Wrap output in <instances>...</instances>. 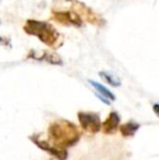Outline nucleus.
Segmentation results:
<instances>
[{"label": "nucleus", "mask_w": 159, "mask_h": 160, "mask_svg": "<svg viewBox=\"0 0 159 160\" xmlns=\"http://www.w3.org/2000/svg\"><path fill=\"white\" fill-rule=\"evenodd\" d=\"M24 31L27 34L37 36L42 42H45L50 47H56L58 44H61V42H59L61 35H59L57 31L46 22L28 20L26 22V25L24 26Z\"/></svg>", "instance_id": "nucleus-1"}, {"label": "nucleus", "mask_w": 159, "mask_h": 160, "mask_svg": "<svg viewBox=\"0 0 159 160\" xmlns=\"http://www.w3.org/2000/svg\"><path fill=\"white\" fill-rule=\"evenodd\" d=\"M138 128H140V125H138L137 123L129 122V123H127V124L122 125L120 131L123 136H132V135H134V133L138 130Z\"/></svg>", "instance_id": "nucleus-6"}, {"label": "nucleus", "mask_w": 159, "mask_h": 160, "mask_svg": "<svg viewBox=\"0 0 159 160\" xmlns=\"http://www.w3.org/2000/svg\"><path fill=\"white\" fill-rule=\"evenodd\" d=\"M55 20L62 24H73L75 26H80L82 24L81 18L74 12H57L55 14Z\"/></svg>", "instance_id": "nucleus-4"}, {"label": "nucleus", "mask_w": 159, "mask_h": 160, "mask_svg": "<svg viewBox=\"0 0 159 160\" xmlns=\"http://www.w3.org/2000/svg\"><path fill=\"white\" fill-rule=\"evenodd\" d=\"M120 119L119 116H118L116 112H111L109 118L107 119L106 121L102 124V128H104V132L108 133V134H112L117 131V128L119 125Z\"/></svg>", "instance_id": "nucleus-5"}, {"label": "nucleus", "mask_w": 159, "mask_h": 160, "mask_svg": "<svg viewBox=\"0 0 159 160\" xmlns=\"http://www.w3.org/2000/svg\"><path fill=\"white\" fill-rule=\"evenodd\" d=\"M0 23H1V22H0Z\"/></svg>", "instance_id": "nucleus-13"}, {"label": "nucleus", "mask_w": 159, "mask_h": 160, "mask_svg": "<svg viewBox=\"0 0 159 160\" xmlns=\"http://www.w3.org/2000/svg\"><path fill=\"white\" fill-rule=\"evenodd\" d=\"M89 83H91V84L93 85L94 87H95V89H96V91H97V92H99V93H100V95H102V96L107 97V98H108V99H110V100H115V99H116L115 95H113V94L111 93L110 91H108V89H107L106 87H104V86H102V85L98 84V83L94 82V81H89Z\"/></svg>", "instance_id": "nucleus-7"}, {"label": "nucleus", "mask_w": 159, "mask_h": 160, "mask_svg": "<svg viewBox=\"0 0 159 160\" xmlns=\"http://www.w3.org/2000/svg\"><path fill=\"white\" fill-rule=\"evenodd\" d=\"M2 42H4V39L2 37H0V44H2Z\"/></svg>", "instance_id": "nucleus-11"}, {"label": "nucleus", "mask_w": 159, "mask_h": 160, "mask_svg": "<svg viewBox=\"0 0 159 160\" xmlns=\"http://www.w3.org/2000/svg\"><path fill=\"white\" fill-rule=\"evenodd\" d=\"M80 122L84 130L91 133H96L100 130V120L96 113L89 112H80L79 113Z\"/></svg>", "instance_id": "nucleus-3"}, {"label": "nucleus", "mask_w": 159, "mask_h": 160, "mask_svg": "<svg viewBox=\"0 0 159 160\" xmlns=\"http://www.w3.org/2000/svg\"><path fill=\"white\" fill-rule=\"evenodd\" d=\"M68 1H73V0H68Z\"/></svg>", "instance_id": "nucleus-12"}, {"label": "nucleus", "mask_w": 159, "mask_h": 160, "mask_svg": "<svg viewBox=\"0 0 159 160\" xmlns=\"http://www.w3.org/2000/svg\"><path fill=\"white\" fill-rule=\"evenodd\" d=\"M42 59L52 64H62L61 58H60L57 53H53V52H46V51H44V57H42Z\"/></svg>", "instance_id": "nucleus-8"}, {"label": "nucleus", "mask_w": 159, "mask_h": 160, "mask_svg": "<svg viewBox=\"0 0 159 160\" xmlns=\"http://www.w3.org/2000/svg\"><path fill=\"white\" fill-rule=\"evenodd\" d=\"M100 76H102L106 82H108L110 85H112V86H120V81L117 80V78L113 75H111V74L106 73V72H100Z\"/></svg>", "instance_id": "nucleus-9"}, {"label": "nucleus", "mask_w": 159, "mask_h": 160, "mask_svg": "<svg viewBox=\"0 0 159 160\" xmlns=\"http://www.w3.org/2000/svg\"><path fill=\"white\" fill-rule=\"evenodd\" d=\"M154 111L159 117V105H154Z\"/></svg>", "instance_id": "nucleus-10"}, {"label": "nucleus", "mask_w": 159, "mask_h": 160, "mask_svg": "<svg viewBox=\"0 0 159 160\" xmlns=\"http://www.w3.org/2000/svg\"><path fill=\"white\" fill-rule=\"evenodd\" d=\"M51 138L55 143H62L67 146H71L79 139V132L73 124L68 121L55 122L49 128Z\"/></svg>", "instance_id": "nucleus-2"}]
</instances>
